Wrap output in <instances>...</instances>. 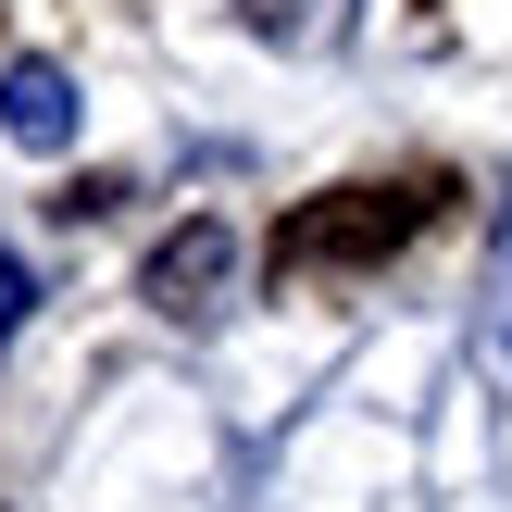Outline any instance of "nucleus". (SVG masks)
<instances>
[{
	"label": "nucleus",
	"instance_id": "7ed1b4c3",
	"mask_svg": "<svg viewBox=\"0 0 512 512\" xmlns=\"http://www.w3.org/2000/svg\"><path fill=\"white\" fill-rule=\"evenodd\" d=\"M0 138L13 150H63L75 138V75L63 63H13L0 75Z\"/></svg>",
	"mask_w": 512,
	"mask_h": 512
},
{
	"label": "nucleus",
	"instance_id": "39448f33",
	"mask_svg": "<svg viewBox=\"0 0 512 512\" xmlns=\"http://www.w3.org/2000/svg\"><path fill=\"white\" fill-rule=\"evenodd\" d=\"M500 300H512V288H500Z\"/></svg>",
	"mask_w": 512,
	"mask_h": 512
},
{
	"label": "nucleus",
	"instance_id": "f03ea898",
	"mask_svg": "<svg viewBox=\"0 0 512 512\" xmlns=\"http://www.w3.org/2000/svg\"><path fill=\"white\" fill-rule=\"evenodd\" d=\"M225 263H238V238H225L213 213H188V225H175L163 250H150V275H138V288H150V313L200 325V313H213V288H225Z\"/></svg>",
	"mask_w": 512,
	"mask_h": 512
},
{
	"label": "nucleus",
	"instance_id": "20e7f679",
	"mask_svg": "<svg viewBox=\"0 0 512 512\" xmlns=\"http://www.w3.org/2000/svg\"><path fill=\"white\" fill-rule=\"evenodd\" d=\"M25 300H38V288H25V263H13V250H0V338H13V325H25Z\"/></svg>",
	"mask_w": 512,
	"mask_h": 512
},
{
	"label": "nucleus",
	"instance_id": "f257e3e1",
	"mask_svg": "<svg viewBox=\"0 0 512 512\" xmlns=\"http://www.w3.org/2000/svg\"><path fill=\"white\" fill-rule=\"evenodd\" d=\"M438 175H363V188H313L288 225H275V288L288 275H363V263H388V250H413L425 238V213H438Z\"/></svg>",
	"mask_w": 512,
	"mask_h": 512
}]
</instances>
